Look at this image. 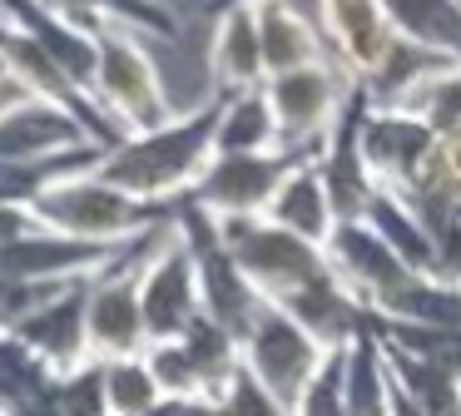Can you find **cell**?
<instances>
[{"mask_svg": "<svg viewBox=\"0 0 461 416\" xmlns=\"http://www.w3.org/2000/svg\"><path fill=\"white\" fill-rule=\"evenodd\" d=\"M219 114H223V95H209L203 104L174 114L169 124L149 129V134H124L120 144L104 149L95 174L104 184H114L120 194L140 198V203L154 208L179 203L184 194H194L203 168L213 164Z\"/></svg>", "mask_w": 461, "mask_h": 416, "instance_id": "1", "label": "cell"}, {"mask_svg": "<svg viewBox=\"0 0 461 416\" xmlns=\"http://www.w3.org/2000/svg\"><path fill=\"white\" fill-rule=\"evenodd\" d=\"M169 208L140 203V198L120 194V188L104 184V178L90 168V174L60 178L55 188H45V194L31 203V218L41 228H50V233L80 238V243L130 248V243H140V238L169 228Z\"/></svg>", "mask_w": 461, "mask_h": 416, "instance_id": "2", "label": "cell"}, {"mask_svg": "<svg viewBox=\"0 0 461 416\" xmlns=\"http://www.w3.org/2000/svg\"><path fill=\"white\" fill-rule=\"evenodd\" d=\"M95 45H100V65H95V104L120 134H149V129L169 124L174 104L164 89L154 55L144 35L124 25H90Z\"/></svg>", "mask_w": 461, "mask_h": 416, "instance_id": "3", "label": "cell"}, {"mask_svg": "<svg viewBox=\"0 0 461 416\" xmlns=\"http://www.w3.org/2000/svg\"><path fill=\"white\" fill-rule=\"evenodd\" d=\"M169 228L179 233V243L189 248L194 267H199V297H203V317L219 322L223 332H233L243 342V332L253 327L263 297L253 293V283L243 277V267L233 263L229 243H223V228L209 208H199L189 194L169 208Z\"/></svg>", "mask_w": 461, "mask_h": 416, "instance_id": "4", "label": "cell"}, {"mask_svg": "<svg viewBox=\"0 0 461 416\" xmlns=\"http://www.w3.org/2000/svg\"><path fill=\"white\" fill-rule=\"evenodd\" d=\"M219 228H223V243H229L233 263L253 283V293L273 307H283L293 293H303V287L318 283L332 267L322 248L293 238L288 228L268 223V218H219Z\"/></svg>", "mask_w": 461, "mask_h": 416, "instance_id": "5", "label": "cell"}, {"mask_svg": "<svg viewBox=\"0 0 461 416\" xmlns=\"http://www.w3.org/2000/svg\"><path fill=\"white\" fill-rule=\"evenodd\" d=\"M322 357H328V347H318L283 307H273V303H263L258 317H253V327L243 332V372H249L278 406H288V411L303 396V386L318 376Z\"/></svg>", "mask_w": 461, "mask_h": 416, "instance_id": "6", "label": "cell"}, {"mask_svg": "<svg viewBox=\"0 0 461 416\" xmlns=\"http://www.w3.org/2000/svg\"><path fill=\"white\" fill-rule=\"evenodd\" d=\"M140 312L149 342H179L194 322L203 317L199 297V267H194L189 248L179 243L174 228H164L149 243L140 263Z\"/></svg>", "mask_w": 461, "mask_h": 416, "instance_id": "7", "label": "cell"}, {"mask_svg": "<svg viewBox=\"0 0 461 416\" xmlns=\"http://www.w3.org/2000/svg\"><path fill=\"white\" fill-rule=\"evenodd\" d=\"M263 95H268L273 119H278L283 149H293V154H318L322 134L332 129L338 109L348 104L352 79L332 59H322V65H303V69H288V75H273L263 85Z\"/></svg>", "mask_w": 461, "mask_h": 416, "instance_id": "8", "label": "cell"}, {"mask_svg": "<svg viewBox=\"0 0 461 416\" xmlns=\"http://www.w3.org/2000/svg\"><path fill=\"white\" fill-rule=\"evenodd\" d=\"M159 233L140 238L110 273H100L90 283V317H85L90 362H120V357H140L144 347H149L144 312H140V263H144V253H149V243Z\"/></svg>", "mask_w": 461, "mask_h": 416, "instance_id": "9", "label": "cell"}, {"mask_svg": "<svg viewBox=\"0 0 461 416\" xmlns=\"http://www.w3.org/2000/svg\"><path fill=\"white\" fill-rule=\"evenodd\" d=\"M318 154H293V149H273V154H213L203 178L194 184V203L209 208L213 218H263L278 188L298 164Z\"/></svg>", "mask_w": 461, "mask_h": 416, "instance_id": "10", "label": "cell"}, {"mask_svg": "<svg viewBox=\"0 0 461 416\" xmlns=\"http://www.w3.org/2000/svg\"><path fill=\"white\" fill-rule=\"evenodd\" d=\"M318 30H322L332 65L357 89H367L402 45L382 0H318Z\"/></svg>", "mask_w": 461, "mask_h": 416, "instance_id": "11", "label": "cell"}, {"mask_svg": "<svg viewBox=\"0 0 461 416\" xmlns=\"http://www.w3.org/2000/svg\"><path fill=\"white\" fill-rule=\"evenodd\" d=\"M130 248H100V243H80V238L50 233V228H31L15 243H0V277L5 283H35V287L90 283V277L110 273Z\"/></svg>", "mask_w": 461, "mask_h": 416, "instance_id": "12", "label": "cell"}, {"mask_svg": "<svg viewBox=\"0 0 461 416\" xmlns=\"http://www.w3.org/2000/svg\"><path fill=\"white\" fill-rule=\"evenodd\" d=\"M431 149H437V134L417 114L367 104V119H362V158H367V174L382 194L407 198L421 184V174H427Z\"/></svg>", "mask_w": 461, "mask_h": 416, "instance_id": "13", "label": "cell"}, {"mask_svg": "<svg viewBox=\"0 0 461 416\" xmlns=\"http://www.w3.org/2000/svg\"><path fill=\"white\" fill-rule=\"evenodd\" d=\"M367 89L352 85L348 104L338 109V119H332V129L322 134L318 144V174H322V188H328L332 198V213H338V223H357V218H367V203L372 194H377V184H372L367 174V158H362V119H367Z\"/></svg>", "mask_w": 461, "mask_h": 416, "instance_id": "14", "label": "cell"}, {"mask_svg": "<svg viewBox=\"0 0 461 416\" xmlns=\"http://www.w3.org/2000/svg\"><path fill=\"white\" fill-rule=\"evenodd\" d=\"M0 20L15 25L21 35H31L85 95L95 99V65H100V45H95V30L85 20L65 15L55 0H0Z\"/></svg>", "mask_w": 461, "mask_h": 416, "instance_id": "15", "label": "cell"}, {"mask_svg": "<svg viewBox=\"0 0 461 416\" xmlns=\"http://www.w3.org/2000/svg\"><path fill=\"white\" fill-rule=\"evenodd\" d=\"M90 283H65L60 293L45 297L11 337H21L35 357H45V362L55 366V372L85 366L90 362V332H85V317H90Z\"/></svg>", "mask_w": 461, "mask_h": 416, "instance_id": "16", "label": "cell"}, {"mask_svg": "<svg viewBox=\"0 0 461 416\" xmlns=\"http://www.w3.org/2000/svg\"><path fill=\"white\" fill-rule=\"evenodd\" d=\"M209 79H213V95H249V89L268 85L263 40H258V10L253 5H233V10L213 15Z\"/></svg>", "mask_w": 461, "mask_h": 416, "instance_id": "17", "label": "cell"}, {"mask_svg": "<svg viewBox=\"0 0 461 416\" xmlns=\"http://www.w3.org/2000/svg\"><path fill=\"white\" fill-rule=\"evenodd\" d=\"M60 376L21 337H0V416H60Z\"/></svg>", "mask_w": 461, "mask_h": 416, "instance_id": "18", "label": "cell"}, {"mask_svg": "<svg viewBox=\"0 0 461 416\" xmlns=\"http://www.w3.org/2000/svg\"><path fill=\"white\" fill-rule=\"evenodd\" d=\"M253 10H258V40H263V69H268V79L332 59L328 45H322V30L293 0H268V5H253Z\"/></svg>", "mask_w": 461, "mask_h": 416, "instance_id": "19", "label": "cell"}, {"mask_svg": "<svg viewBox=\"0 0 461 416\" xmlns=\"http://www.w3.org/2000/svg\"><path fill=\"white\" fill-rule=\"evenodd\" d=\"M268 223H278V228H288L293 238H303V243H312V248H328L332 243V233H338V213H332V198H328V188H322V174H318V164H298L288 174V184L278 188V198L268 203Z\"/></svg>", "mask_w": 461, "mask_h": 416, "instance_id": "20", "label": "cell"}, {"mask_svg": "<svg viewBox=\"0 0 461 416\" xmlns=\"http://www.w3.org/2000/svg\"><path fill=\"white\" fill-rule=\"evenodd\" d=\"M382 352H387L392 386H397L421 416H461V376L451 372L447 362L407 352V347H392V342H382Z\"/></svg>", "mask_w": 461, "mask_h": 416, "instance_id": "21", "label": "cell"}, {"mask_svg": "<svg viewBox=\"0 0 461 416\" xmlns=\"http://www.w3.org/2000/svg\"><path fill=\"white\" fill-rule=\"evenodd\" d=\"M382 10L407 45L461 65V0H382Z\"/></svg>", "mask_w": 461, "mask_h": 416, "instance_id": "22", "label": "cell"}, {"mask_svg": "<svg viewBox=\"0 0 461 416\" xmlns=\"http://www.w3.org/2000/svg\"><path fill=\"white\" fill-rule=\"evenodd\" d=\"M273 149H283V139H278V119H273L268 95L263 89L223 95L213 154H273Z\"/></svg>", "mask_w": 461, "mask_h": 416, "instance_id": "23", "label": "cell"}, {"mask_svg": "<svg viewBox=\"0 0 461 416\" xmlns=\"http://www.w3.org/2000/svg\"><path fill=\"white\" fill-rule=\"evenodd\" d=\"M179 342H184V352H189V362H194V376H199L203 402L213 406L223 392H229L233 376L243 372V342L233 332H223L219 322H209V317H199Z\"/></svg>", "mask_w": 461, "mask_h": 416, "instance_id": "24", "label": "cell"}, {"mask_svg": "<svg viewBox=\"0 0 461 416\" xmlns=\"http://www.w3.org/2000/svg\"><path fill=\"white\" fill-rule=\"evenodd\" d=\"M367 223L377 228L382 243H387L392 253L411 267V273L437 277V243H431V233L421 228V218L411 213L402 198H392V194H382V188H377L372 203H367Z\"/></svg>", "mask_w": 461, "mask_h": 416, "instance_id": "25", "label": "cell"}, {"mask_svg": "<svg viewBox=\"0 0 461 416\" xmlns=\"http://www.w3.org/2000/svg\"><path fill=\"white\" fill-rule=\"evenodd\" d=\"M55 5L85 25H124L134 35L179 40V15L164 0H55Z\"/></svg>", "mask_w": 461, "mask_h": 416, "instance_id": "26", "label": "cell"}, {"mask_svg": "<svg viewBox=\"0 0 461 416\" xmlns=\"http://www.w3.org/2000/svg\"><path fill=\"white\" fill-rule=\"evenodd\" d=\"M397 386L387 372V352L377 337L348 347V416H392Z\"/></svg>", "mask_w": 461, "mask_h": 416, "instance_id": "27", "label": "cell"}, {"mask_svg": "<svg viewBox=\"0 0 461 416\" xmlns=\"http://www.w3.org/2000/svg\"><path fill=\"white\" fill-rule=\"evenodd\" d=\"M397 109L417 114L431 134H451V129H461V65H441L437 75H427Z\"/></svg>", "mask_w": 461, "mask_h": 416, "instance_id": "28", "label": "cell"}, {"mask_svg": "<svg viewBox=\"0 0 461 416\" xmlns=\"http://www.w3.org/2000/svg\"><path fill=\"white\" fill-rule=\"evenodd\" d=\"M100 366H104V402H110V416H144L164 402L144 352L120 357V362H100Z\"/></svg>", "mask_w": 461, "mask_h": 416, "instance_id": "29", "label": "cell"}, {"mask_svg": "<svg viewBox=\"0 0 461 416\" xmlns=\"http://www.w3.org/2000/svg\"><path fill=\"white\" fill-rule=\"evenodd\" d=\"M402 203H441V208H456L461 213V129L437 134L427 174H421V184Z\"/></svg>", "mask_w": 461, "mask_h": 416, "instance_id": "30", "label": "cell"}, {"mask_svg": "<svg viewBox=\"0 0 461 416\" xmlns=\"http://www.w3.org/2000/svg\"><path fill=\"white\" fill-rule=\"evenodd\" d=\"M288 416H348V347L322 357L318 376L303 386Z\"/></svg>", "mask_w": 461, "mask_h": 416, "instance_id": "31", "label": "cell"}, {"mask_svg": "<svg viewBox=\"0 0 461 416\" xmlns=\"http://www.w3.org/2000/svg\"><path fill=\"white\" fill-rule=\"evenodd\" d=\"M144 362H149L154 382H159L164 396H184V402H203L199 376H194V362L184 352V342H149L144 347Z\"/></svg>", "mask_w": 461, "mask_h": 416, "instance_id": "32", "label": "cell"}, {"mask_svg": "<svg viewBox=\"0 0 461 416\" xmlns=\"http://www.w3.org/2000/svg\"><path fill=\"white\" fill-rule=\"evenodd\" d=\"M60 416H110L104 402V366L85 362L60 376Z\"/></svg>", "mask_w": 461, "mask_h": 416, "instance_id": "33", "label": "cell"}, {"mask_svg": "<svg viewBox=\"0 0 461 416\" xmlns=\"http://www.w3.org/2000/svg\"><path fill=\"white\" fill-rule=\"evenodd\" d=\"M213 416H288V406H278L249 372H239L229 382V392L213 402Z\"/></svg>", "mask_w": 461, "mask_h": 416, "instance_id": "34", "label": "cell"}, {"mask_svg": "<svg viewBox=\"0 0 461 416\" xmlns=\"http://www.w3.org/2000/svg\"><path fill=\"white\" fill-rule=\"evenodd\" d=\"M144 416H213V406L209 402H184V396H164V402Z\"/></svg>", "mask_w": 461, "mask_h": 416, "instance_id": "35", "label": "cell"}, {"mask_svg": "<svg viewBox=\"0 0 461 416\" xmlns=\"http://www.w3.org/2000/svg\"><path fill=\"white\" fill-rule=\"evenodd\" d=\"M21 95H31V89H25L21 79H11V75H5V69H0V109H5V104H15V99H21Z\"/></svg>", "mask_w": 461, "mask_h": 416, "instance_id": "36", "label": "cell"}, {"mask_svg": "<svg viewBox=\"0 0 461 416\" xmlns=\"http://www.w3.org/2000/svg\"><path fill=\"white\" fill-rule=\"evenodd\" d=\"M392 416H421V411H417V406H411V402H407V396H402V392H397V402H392Z\"/></svg>", "mask_w": 461, "mask_h": 416, "instance_id": "37", "label": "cell"}, {"mask_svg": "<svg viewBox=\"0 0 461 416\" xmlns=\"http://www.w3.org/2000/svg\"><path fill=\"white\" fill-rule=\"evenodd\" d=\"M233 5H268V0H213V15H219V10H233Z\"/></svg>", "mask_w": 461, "mask_h": 416, "instance_id": "38", "label": "cell"}, {"mask_svg": "<svg viewBox=\"0 0 461 416\" xmlns=\"http://www.w3.org/2000/svg\"><path fill=\"white\" fill-rule=\"evenodd\" d=\"M0 337H5V332H0Z\"/></svg>", "mask_w": 461, "mask_h": 416, "instance_id": "39", "label": "cell"}]
</instances>
